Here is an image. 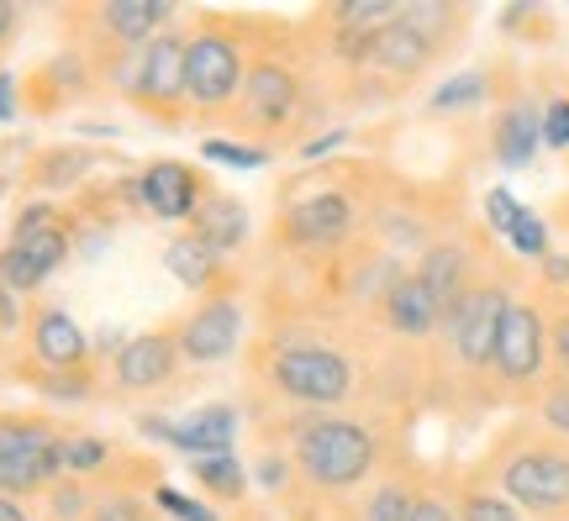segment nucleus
Masks as SVG:
<instances>
[{"instance_id":"c03bdc74","label":"nucleus","mask_w":569,"mask_h":521,"mask_svg":"<svg viewBox=\"0 0 569 521\" xmlns=\"http://www.w3.org/2000/svg\"><path fill=\"white\" fill-rule=\"evenodd\" d=\"M127 348V332H117V327H101L96 338H90V359H117Z\"/></svg>"},{"instance_id":"bb28decb","label":"nucleus","mask_w":569,"mask_h":521,"mask_svg":"<svg viewBox=\"0 0 569 521\" xmlns=\"http://www.w3.org/2000/svg\"><path fill=\"white\" fill-rule=\"evenodd\" d=\"M59 463H63V480H90V474H106L111 463V442L96 438V432H63L59 438Z\"/></svg>"},{"instance_id":"2eb2a0df","label":"nucleus","mask_w":569,"mask_h":521,"mask_svg":"<svg viewBox=\"0 0 569 521\" xmlns=\"http://www.w3.org/2000/svg\"><path fill=\"white\" fill-rule=\"evenodd\" d=\"M201 196H206V180L180 159H153L138 174L142 217H153V221H184V227H190Z\"/></svg>"},{"instance_id":"39448f33","label":"nucleus","mask_w":569,"mask_h":521,"mask_svg":"<svg viewBox=\"0 0 569 521\" xmlns=\"http://www.w3.org/2000/svg\"><path fill=\"white\" fill-rule=\"evenodd\" d=\"M306 101V69L296 63V53L284 42H253L248 48V80H243V101L232 111L238 132L253 138H284V127H296Z\"/></svg>"},{"instance_id":"412c9836","label":"nucleus","mask_w":569,"mask_h":521,"mask_svg":"<svg viewBox=\"0 0 569 521\" xmlns=\"http://www.w3.org/2000/svg\"><path fill=\"white\" fill-rule=\"evenodd\" d=\"M238 438H243V411L232 401H206V405H196L190 417H180V442H174V453H184V459L238 453Z\"/></svg>"},{"instance_id":"f03ea898","label":"nucleus","mask_w":569,"mask_h":521,"mask_svg":"<svg viewBox=\"0 0 569 521\" xmlns=\"http://www.w3.org/2000/svg\"><path fill=\"white\" fill-rule=\"evenodd\" d=\"M248 21L201 11L184 27V106L196 117H232L248 80Z\"/></svg>"},{"instance_id":"0eeeda50","label":"nucleus","mask_w":569,"mask_h":521,"mask_svg":"<svg viewBox=\"0 0 569 521\" xmlns=\"http://www.w3.org/2000/svg\"><path fill=\"white\" fill-rule=\"evenodd\" d=\"M122 96L138 106L163 132H180L190 106H184V27H169L159 38L138 48L122 69Z\"/></svg>"},{"instance_id":"4c0bfd02","label":"nucleus","mask_w":569,"mask_h":521,"mask_svg":"<svg viewBox=\"0 0 569 521\" xmlns=\"http://www.w3.org/2000/svg\"><path fill=\"white\" fill-rule=\"evenodd\" d=\"M517 217H522V201L511 196L507 184H496V190H486V227L496 232V238H507L511 227H517Z\"/></svg>"},{"instance_id":"dca6fc26","label":"nucleus","mask_w":569,"mask_h":521,"mask_svg":"<svg viewBox=\"0 0 569 521\" xmlns=\"http://www.w3.org/2000/svg\"><path fill=\"white\" fill-rule=\"evenodd\" d=\"M180 21V6L174 0H101L96 6V27H101V42H111L117 53H138L148 42L169 32Z\"/></svg>"},{"instance_id":"e433bc0d","label":"nucleus","mask_w":569,"mask_h":521,"mask_svg":"<svg viewBox=\"0 0 569 521\" xmlns=\"http://www.w3.org/2000/svg\"><path fill=\"white\" fill-rule=\"evenodd\" d=\"M549 369L553 380H569V290L549 311Z\"/></svg>"},{"instance_id":"de8ad7c7","label":"nucleus","mask_w":569,"mask_h":521,"mask_svg":"<svg viewBox=\"0 0 569 521\" xmlns=\"http://www.w3.org/2000/svg\"><path fill=\"white\" fill-rule=\"evenodd\" d=\"M21 27V11L11 6V0H0V59H6V48H11V38H17Z\"/></svg>"},{"instance_id":"f8f14e48","label":"nucleus","mask_w":569,"mask_h":521,"mask_svg":"<svg viewBox=\"0 0 569 521\" xmlns=\"http://www.w3.org/2000/svg\"><path fill=\"white\" fill-rule=\"evenodd\" d=\"M180 348H174V332L169 327H148V332H132L127 348L111 359V384L122 395H153V390H169L180 380Z\"/></svg>"},{"instance_id":"cd10ccee","label":"nucleus","mask_w":569,"mask_h":521,"mask_svg":"<svg viewBox=\"0 0 569 521\" xmlns=\"http://www.w3.org/2000/svg\"><path fill=\"white\" fill-rule=\"evenodd\" d=\"M96 169V153H84V148H48L32 169V184L38 190H74Z\"/></svg>"},{"instance_id":"603ef678","label":"nucleus","mask_w":569,"mask_h":521,"mask_svg":"<svg viewBox=\"0 0 569 521\" xmlns=\"http://www.w3.org/2000/svg\"><path fill=\"white\" fill-rule=\"evenodd\" d=\"M559 221H565V227H569V196H565V217H559Z\"/></svg>"},{"instance_id":"49530a36","label":"nucleus","mask_w":569,"mask_h":521,"mask_svg":"<svg viewBox=\"0 0 569 521\" xmlns=\"http://www.w3.org/2000/svg\"><path fill=\"white\" fill-rule=\"evenodd\" d=\"M348 142V127H338V132H322V138L301 142V159H322V153H332V148H343Z\"/></svg>"},{"instance_id":"8fccbe9b","label":"nucleus","mask_w":569,"mask_h":521,"mask_svg":"<svg viewBox=\"0 0 569 521\" xmlns=\"http://www.w3.org/2000/svg\"><path fill=\"white\" fill-rule=\"evenodd\" d=\"M0 521H32V517H27V505H21V501L0 495Z\"/></svg>"},{"instance_id":"f3484780","label":"nucleus","mask_w":569,"mask_h":521,"mask_svg":"<svg viewBox=\"0 0 569 521\" xmlns=\"http://www.w3.org/2000/svg\"><path fill=\"white\" fill-rule=\"evenodd\" d=\"M543 148V106L532 101L528 90H517L511 101L496 106L490 121V159L501 169H528Z\"/></svg>"},{"instance_id":"6e6552de","label":"nucleus","mask_w":569,"mask_h":521,"mask_svg":"<svg viewBox=\"0 0 569 521\" xmlns=\"http://www.w3.org/2000/svg\"><path fill=\"white\" fill-rule=\"evenodd\" d=\"M511 295H517V284L507 274H496L486 269L480 280L465 290V301L448 311L443 321V348L453 353V363L465 369L469 380H486L490 374V359H496V332H501V317H507Z\"/></svg>"},{"instance_id":"ea45409f","label":"nucleus","mask_w":569,"mask_h":521,"mask_svg":"<svg viewBox=\"0 0 569 521\" xmlns=\"http://www.w3.org/2000/svg\"><path fill=\"white\" fill-rule=\"evenodd\" d=\"M543 148L569 153V96H553V101L543 106Z\"/></svg>"},{"instance_id":"473e14b6","label":"nucleus","mask_w":569,"mask_h":521,"mask_svg":"<svg viewBox=\"0 0 569 521\" xmlns=\"http://www.w3.org/2000/svg\"><path fill=\"white\" fill-rule=\"evenodd\" d=\"M248 474H253V484H259L264 495H274V501H280L284 490L296 484V463H290V453H284V448H264L259 459L248 463Z\"/></svg>"},{"instance_id":"423d86ee","label":"nucleus","mask_w":569,"mask_h":521,"mask_svg":"<svg viewBox=\"0 0 569 521\" xmlns=\"http://www.w3.org/2000/svg\"><path fill=\"white\" fill-rule=\"evenodd\" d=\"M549 305L532 295H511L501 332H496V359H490V380L507 401H538V390L549 384Z\"/></svg>"},{"instance_id":"a878e982","label":"nucleus","mask_w":569,"mask_h":521,"mask_svg":"<svg viewBox=\"0 0 569 521\" xmlns=\"http://www.w3.org/2000/svg\"><path fill=\"white\" fill-rule=\"evenodd\" d=\"M27 384L32 390H42L48 401H63V405H80V401H90L101 384H96V363H84V369H27Z\"/></svg>"},{"instance_id":"58836bf2","label":"nucleus","mask_w":569,"mask_h":521,"mask_svg":"<svg viewBox=\"0 0 569 521\" xmlns=\"http://www.w3.org/2000/svg\"><path fill=\"white\" fill-rule=\"evenodd\" d=\"M63 211L53 201H32V206H21L17 221H11V238H32V232H48V227H59Z\"/></svg>"},{"instance_id":"a19ab883","label":"nucleus","mask_w":569,"mask_h":521,"mask_svg":"<svg viewBox=\"0 0 569 521\" xmlns=\"http://www.w3.org/2000/svg\"><path fill=\"white\" fill-rule=\"evenodd\" d=\"M407 521H459V517H453V495H443V490L422 484V495H417V505H411Z\"/></svg>"},{"instance_id":"79ce46f5","label":"nucleus","mask_w":569,"mask_h":521,"mask_svg":"<svg viewBox=\"0 0 569 521\" xmlns=\"http://www.w3.org/2000/svg\"><path fill=\"white\" fill-rule=\"evenodd\" d=\"M538 280H543L549 295H565L569 290V253H549V259L538 263Z\"/></svg>"},{"instance_id":"2f4dec72","label":"nucleus","mask_w":569,"mask_h":521,"mask_svg":"<svg viewBox=\"0 0 569 521\" xmlns=\"http://www.w3.org/2000/svg\"><path fill=\"white\" fill-rule=\"evenodd\" d=\"M201 159L206 163H227V169H264L269 163V148L264 142H227V138H206L201 142Z\"/></svg>"},{"instance_id":"5701e85b","label":"nucleus","mask_w":569,"mask_h":521,"mask_svg":"<svg viewBox=\"0 0 569 521\" xmlns=\"http://www.w3.org/2000/svg\"><path fill=\"white\" fill-rule=\"evenodd\" d=\"M190 484L201 490L206 501H222V505H243L248 490H253V474H248L243 453H206V459H190Z\"/></svg>"},{"instance_id":"1a4fd4ad","label":"nucleus","mask_w":569,"mask_h":521,"mask_svg":"<svg viewBox=\"0 0 569 521\" xmlns=\"http://www.w3.org/2000/svg\"><path fill=\"white\" fill-rule=\"evenodd\" d=\"M59 438L48 417H0V495H48L63 480Z\"/></svg>"},{"instance_id":"4468645a","label":"nucleus","mask_w":569,"mask_h":521,"mask_svg":"<svg viewBox=\"0 0 569 521\" xmlns=\"http://www.w3.org/2000/svg\"><path fill=\"white\" fill-rule=\"evenodd\" d=\"M411 274L427 284V295H432V301L443 305V321H448V311L465 301L469 284L486 274V263H480V253H475L465 238H432L422 253H417Z\"/></svg>"},{"instance_id":"7ed1b4c3","label":"nucleus","mask_w":569,"mask_h":521,"mask_svg":"<svg viewBox=\"0 0 569 521\" xmlns=\"http://www.w3.org/2000/svg\"><path fill=\"white\" fill-rule=\"evenodd\" d=\"M490 484L532 521L569 517V442L549 432L511 438V448H501L490 463Z\"/></svg>"},{"instance_id":"c9c22d12","label":"nucleus","mask_w":569,"mask_h":521,"mask_svg":"<svg viewBox=\"0 0 569 521\" xmlns=\"http://www.w3.org/2000/svg\"><path fill=\"white\" fill-rule=\"evenodd\" d=\"M90 517V490L80 480H59L48 490V521H84Z\"/></svg>"},{"instance_id":"20e7f679","label":"nucleus","mask_w":569,"mask_h":521,"mask_svg":"<svg viewBox=\"0 0 569 521\" xmlns=\"http://www.w3.org/2000/svg\"><path fill=\"white\" fill-rule=\"evenodd\" d=\"M259 380L296 411H343L353 401V390H359V374H353L348 353L327 348V342H274L264 353Z\"/></svg>"},{"instance_id":"c85d7f7f","label":"nucleus","mask_w":569,"mask_h":521,"mask_svg":"<svg viewBox=\"0 0 569 521\" xmlns=\"http://www.w3.org/2000/svg\"><path fill=\"white\" fill-rule=\"evenodd\" d=\"M453 517L459 521H528L517 505L496 490V484H480V480H469L459 484V495H453Z\"/></svg>"},{"instance_id":"ddd939ff","label":"nucleus","mask_w":569,"mask_h":521,"mask_svg":"<svg viewBox=\"0 0 569 521\" xmlns=\"http://www.w3.org/2000/svg\"><path fill=\"white\" fill-rule=\"evenodd\" d=\"M69 253H74L69 221L48 227V232H32V238H6V248H0V284H11L17 295H38L42 284L69 263Z\"/></svg>"},{"instance_id":"09e8293b","label":"nucleus","mask_w":569,"mask_h":521,"mask_svg":"<svg viewBox=\"0 0 569 521\" xmlns=\"http://www.w3.org/2000/svg\"><path fill=\"white\" fill-rule=\"evenodd\" d=\"M17 117V80L11 74H0V121Z\"/></svg>"},{"instance_id":"9d476101","label":"nucleus","mask_w":569,"mask_h":521,"mask_svg":"<svg viewBox=\"0 0 569 521\" xmlns=\"http://www.w3.org/2000/svg\"><path fill=\"white\" fill-rule=\"evenodd\" d=\"M243 301H238V290L227 284L217 295H201L196 305H184V317L169 327L174 332V348H180L184 363H222L232 359L238 348H243Z\"/></svg>"},{"instance_id":"37998d69","label":"nucleus","mask_w":569,"mask_h":521,"mask_svg":"<svg viewBox=\"0 0 569 521\" xmlns=\"http://www.w3.org/2000/svg\"><path fill=\"white\" fill-rule=\"evenodd\" d=\"M138 432L148 442H159V448H174V442H180V421L153 417V411H148V417H138Z\"/></svg>"},{"instance_id":"6ab92c4d","label":"nucleus","mask_w":569,"mask_h":521,"mask_svg":"<svg viewBox=\"0 0 569 521\" xmlns=\"http://www.w3.org/2000/svg\"><path fill=\"white\" fill-rule=\"evenodd\" d=\"M163 269H169V280L180 284V290H190L196 301L227 290V259L201 232H190V227H180L174 238L163 242Z\"/></svg>"},{"instance_id":"b1692460","label":"nucleus","mask_w":569,"mask_h":521,"mask_svg":"<svg viewBox=\"0 0 569 521\" xmlns=\"http://www.w3.org/2000/svg\"><path fill=\"white\" fill-rule=\"evenodd\" d=\"M417 495H422V480H411V474H380L365 490V501L353 505L348 521H407Z\"/></svg>"},{"instance_id":"4be33fe9","label":"nucleus","mask_w":569,"mask_h":521,"mask_svg":"<svg viewBox=\"0 0 569 521\" xmlns=\"http://www.w3.org/2000/svg\"><path fill=\"white\" fill-rule=\"evenodd\" d=\"M190 232H201L217 253H238L248 242V206L238 201V196H227V190H211L206 184L201 206H196V217H190Z\"/></svg>"},{"instance_id":"9b49d317","label":"nucleus","mask_w":569,"mask_h":521,"mask_svg":"<svg viewBox=\"0 0 569 521\" xmlns=\"http://www.w3.org/2000/svg\"><path fill=\"white\" fill-rule=\"evenodd\" d=\"M353 227H359V201L343 184H322L274 217V238L290 248H306V253H327V248H343L353 238Z\"/></svg>"},{"instance_id":"7c9ffc66","label":"nucleus","mask_w":569,"mask_h":521,"mask_svg":"<svg viewBox=\"0 0 569 521\" xmlns=\"http://www.w3.org/2000/svg\"><path fill=\"white\" fill-rule=\"evenodd\" d=\"M532 417H538V432L569 442V380H549L532 401Z\"/></svg>"},{"instance_id":"a18cd8bd","label":"nucleus","mask_w":569,"mask_h":521,"mask_svg":"<svg viewBox=\"0 0 569 521\" xmlns=\"http://www.w3.org/2000/svg\"><path fill=\"white\" fill-rule=\"evenodd\" d=\"M21 327V295L11 284H0V332H17Z\"/></svg>"},{"instance_id":"393cba45","label":"nucleus","mask_w":569,"mask_h":521,"mask_svg":"<svg viewBox=\"0 0 569 521\" xmlns=\"http://www.w3.org/2000/svg\"><path fill=\"white\" fill-rule=\"evenodd\" d=\"M490 80H496V69H465V74L443 80L427 96V111H438V117H448V111H475V106L490 101V90H496Z\"/></svg>"},{"instance_id":"aec40b11","label":"nucleus","mask_w":569,"mask_h":521,"mask_svg":"<svg viewBox=\"0 0 569 521\" xmlns=\"http://www.w3.org/2000/svg\"><path fill=\"white\" fill-rule=\"evenodd\" d=\"M380 311V321H386V332H396V338L407 342H427L443 332V305L427 295V284L417 280V274H401V280L386 290V301L375 305Z\"/></svg>"},{"instance_id":"a211bd4d","label":"nucleus","mask_w":569,"mask_h":521,"mask_svg":"<svg viewBox=\"0 0 569 521\" xmlns=\"http://www.w3.org/2000/svg\"><path fill=\"white\" fill-rule=\"evenodd\" d=\"M27 348L38 369H84L90 363V332L63 305H38L27 317Z\"/></svg>"},{"instance_id":"f704fd0d","label":"nucleus","mask_w":569,"mask_h":521,"mask_svg":"<svg viewBox=\"0 0 569 521\" xmlns=\"http://www.w3.org/2000/svg\"><path fill=\"white\" fill-rule=\"evenodd\" d=\"M148 501L159 505L163 521H222L211 505H201L196 495H184V490H174V484H163V480L148 490Z\"/></svg>"},{"instance_id":"f257e3e1","label":"nucleus","mask_w":569,"mask_h":521,"mask_svg":"<svg viewBox=\"0 0 569 521\" xmlns=\"http://www.w3.org/2000/svg\"><path fill=\"white\" fill-rule=\"evenodd\" d=\"M284 453L296 463V480L317 495H353L369 490L386 469V438L369 417L353 411H301L290 417Z\"/></svg>"},{"instance_id":"3c124183","label":"nucleus","mask_w":569,"mask_h":521,"mask_svg":"<svg viewBox=\"0 0 569 521\" xmlns=\"http://www.w3.org/2000/svg\"><path fill=\"white\" fill-rule=\"evenodd\" d=\"M238 521H264V517H259V511H243V517H238Z\"/></svg>"},{"instance_id":"c756f323","label":"nucleus","mask_w":569,"mask_h":521,"mask_svg":"<svg viewBox=\"0 0 569 521\" xmlns=\"http://www.w3.org/2000/svg\"><path fill=\"white\" fill-rule=\"evenodd\" d=\"M553 232H549V221L538 217V211H532V206H522V217H517V227H511L507 232V248L511 253H517V259L522 263H543L553 253Z\"/></svg>"},{"instance_id":"72a5a7b5","label":"nucleus","mask_w":569,"mask_h":521,"mask_svg":"<svg viewBox=\"0 0 569 521\" xmlns=\"http://www.w3.org/2000/svg\"><path fill=\"white\" fill-rule=\"evenodd\" d=\"M84 521H153V501L138 495V490H111L101 501H90Z\"/></svg>"}]
</instances>
